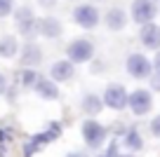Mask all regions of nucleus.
I'll return each instance as SVG.
<instances>
[{
	"mask_svg": "<svg viewBox=\"0 0 160 157\" xmlns=\"http://www.w3.org/2000/svg\"><path fill=\"white\" fill-rule=\"evenodd\" d=\"M118 157H132V155H118Z\"/></svg>",
	"mask_w": 160,
	"mask_h": 157,
	"instance_id": "nucleus-27",
	"label": "nucleus"
},
{
	"mask_svg": "<svg viewBox=\"0 0 160 157\" xmlns=\"http://www.w3.org/2000/svg\"><path fill=\"white\" fill-rule=\"evenodd\" d=\"M73 75H75V66L71 64L68 59H64V61H54V64H52V68H50V78H52V82H68Z\"/></svg>",
	"mask_w": 160,
	"mask_h": 157,
	"instance_id": "nucleus-11",
	"label": "nucleus"
},
{
	"mask_svg": "<svg viewBox=\"0 0 160 157\" xmlns=\"http://www.w3.org/2000/svg\"><path fill=\"white\" fill-rule=\"evenodd\" d=\"M38 2H40L42 7H54V2H57V0H38Z\"/></svg>",
	"mask_w": 160,
	"mask_h": 157,
	"instance_id": "nucleus-26",
	"label": "nucleus"
},
{
	"mask_svg": "<svg viewBox=\"0 0 160 157\" xmlns=\"http://www.w3.org/2000/svg\"><path fill=\"white\" fill-rule=\"evenodd\" d=\"M14 12V0H0V19H5Z\"/></svg>",
	"mask_w": 160,
	"mask_h": 157,
	"instance_id": "nucleus-20",
	"label": "nucleus"
},
{
	"mask_svg": "<svg viewBox=\"0 0 160 157\" xmlns=\"http://www.w3.org/2000/svg\"><path fill=\"white\" fill-rule=\"evenodd\" d=\"M35 94H38L40 98H45V101H54V98H59V87H57V82H52L50 78H38L33 84Z\"/></svg>",
	"mask_w": 160,
	"mask_h": 157,
	"instance_id": "nucleus-12",
	"label": "nucleus"
},
{
	"mask_svg": "<svg viewBox=\"0 0 160 157\" xmlns=\"http://www.w3.org/2000/svg\"><path fill=\"white\" fill-rule=\"evenodd\" d=\"M101 103L111 110H122L127 106V92L122 84H108L106 92L101 94Z\"/></svg>",
	"mask_w": 160,
	"mask_h": 157,
	"instance_id": "nucleus-7",
	"label": "nucleus"
},
{
	"mask_svg": "<svg viewBox=\"0 0 160 157\" xmlns=\"http://www.w3.org/2000/svg\"><path fill=\"white\" fill-rule=\"evenodd\" d=\"M151 87H153L155 92H160V73H153V75H151Z\"/></svg>",
	"mask_w": 160,
	"mask_h": 157,
	"instance_id": "nucleus-22",
	"label": "nucleus"
},
{
	"mask_svg": "<svg viewBox=\"0 0 160 157\" xmlns=\"http://www.w3.org/2000/svg\"><path fill=\"white\" fill-rule=\"evenodd\" d=\"M125 145L130 148V150H141V148H144V138L139 136L137 129H130V131L125 134Z\"/></svg>",
	"mask_w": 160,
	"mask_h": 157,
	"instance_id": "nucleus-18",
	"label": "nucleus"
},
{
	"mask_svg": "<svg viewBox=\"0 0 160 157\" xmlns=\"http://www.w3.org/2000/svg\"><path fill=\"white\" fill-rule=\"evenodd\" d=\"M71 157H80V155H71Z\"/></svg>",
	"mask_w": 160,
	"mask_h": 157,
	"instance_id": "nucleus-28",
	"label": "nucleus"
},
{
	"mask_svg": "<svg viewBox=\"0 0 160 157\" xmlns=\"http://www.w3.org/2000/svg\"><path fill=\"white\" fill-rule=\"evenodd\" d=\"M127 108L134 115H139V117L151 113V108H153V94L148 89H134L132 94H127Z\"/></svg>",
	"mask_w": 160,
	"mask_h": 157,
	"instance_id": "nucleus-3",
	"label": "nucleus"
},
{
	"mask_svg": "<svg viewBox=\"0 0 160 157\" xmlns=\"http://www.w3.org/2000/svg\"><path fill=\"white\" fill-rule=\"evenodd\" d=\"M151 134H153L155 138H160V115H155V117L151 120Z\"/></svg>",
	"mask_w": 160,
	"mask_h": 157,
	"instance_id": "nucleus-21",
	"label": "nucleus"
},
{
	"mask_svg": "<svg viewBox=\"0 0 160 157\" xmlns=\"http://www.w3.org/2000/svg\"><path fill=\"white\" fill-rule=\"evenodd\" d=\"M97 157H118V152H115V143H111V148L104 152V155H97Z\"/></svg>",
	"mask_w": 160,
	"mask_h": 157,
	"instance_id": "nucleus-23",
	"label": "nucleus"
},
{
	"mask_svg": "<svg viewBox=\"0 0 160 157\" xmlns=\"http://www.w3.org/2000/svg\"><path fill=\"white\" fill-rule=\"evenodd\" d=\"M106 136H108V129L101 122H97V120H85V122H82V138H85L87 148L99 150L106 143Z\"/></svg>",
	"mask_w": 160,
	"mask_h": 157,
	"instance_id": "nucleus-1",
	"label": "nucleus"
},
{
	"mask_svg": "<svg viewBox=\"0 0 160 157\" xmlns=\"http://www.w3.org/2000/svg\"><path fill=\"white\" fill-rule=\"evenodd\" d=\"M151 66H153L155 73H160V49H158V54H155V59L151 61Z\"/></svg>",
	"mask_w": 160,
	"mask_h": 157,
	"instance_id": "nucleus-25",
	"label": "nucleus"
},
{
	"mask_svg": "<svg viewBox=\"0 0 160 157\" xmlns=\"http://www.w3.org/2000/svg\"><path fill=\"white\" fill-rule=\"evenodd\" d=\"M151 2H155V0H151Z\"/></svg>",
	"mask_w": 160,
	"mask_h": 157,
	"instance_id": "nucleus-29",
	"label": "nucleus"
},
{
	"mask_svg": "<svg viewBox=\"0 0 160 157\" xmlns=\"http://www.w3.org/2000/svg\"><path fill=\"white\" fill-rule=\"evenodd\" d=\"M66 56H68V61L73 66L75 64H87V61H92V56H94V45H92L90 40H85V38H78L66 47Z\"/></svg>",
	"mask_w": 160,
	"mask_h": 157,
	"instance_id": "nucleus-2",
	"label": "nucleus"
},
{
	"mask_svg": "<svg viewBox=\"0 0 160 157\" xmlns=\"http://www.w3.org/2000/svg\"><path fill=\"white\" fill-rule=\"evenodd\" d=\"M61 134V127L59 124H52L50 129H45L42 134H35V136H31V141L24 145V157H33L35 152L40 150V148L45 145V143H52L57 141V136Z\"/></svg>",
	"mask_w": 160,
	"mask_h": 157,
	"instance_id": "nucleus-6",
	"label": "nucleus"
},
{
	"mask_svg": "<svg viewBox=\"0 0 160 157\" xmlns=\"http://www.w3.org/2000/svg\"><path fill=\"white\" fill-rule=\"evenodd\" d=\"M38 33L42 35V38H59L61 33H64V28H61V21L54 19V17H45V19H38Z\"/></svg>",
	"mask_w": 160,
	"mask_h": 157,
	"instance_id": "nucleus-13",
	"label": "nucleus"
},
{
	"mask_svg": "<svg viewBox=\"0 0 160 157\" xmlns=\"http://www.w3.org/2000/svg\"><path fill=\"white\" fill-rule=\"evenodd\" d=\"M125 68H127V73H130L134 80H146V78L153 75V66H151V61L146 59L144 54H139V52H134V54L127 56Z\"/></svg>",
	"mask_w": 160,
	"mask_h": 157,
	"instance_id": "nucleus-4",
	"label": "nucleus"
},
{
	"mask_svg": "<svg viewBox=\"0 0 160 157\" xmlns=\"http://www.w3.org/2000/svg\"><path fill=\"white\" fill-rule=\"evenodd\" d=\"M101 108H104L101 96H97V94H85V96H82V110H85L87 115H97Z\"/></svg>",
	"mask_w": 160,
	"mask_h": 157,
	"instance_id": "nucleus-17",
	"label": "nucleus"
},
{
	"mask_svg": "<svg viewBox=\"0 0 160 157\" xmlns=\"http://www.w3.org/2000/svg\"><path fill=\"white\" fill-rule=\"evenodd\" d=\"M40 61H42V52H40V47L28 40V42L21 47V64H24L26 68H33V66H38Z\"/></svg>",
	"mask_w": 160,
	"mask_h": 157,
	"instance_id": "nucleus-14",
	"label": "nucleus"
},
{
	"mask_svg": "<svg viewBox=\"0 0 160 157\" xmlns=\"http://www.w3.org/2000/svg\"><path fill=\"white\" fill-rule=\"evenodd\" d=\"M104 21H106V28L108 31H122L127 26V14H125V10H120V7H111V10L106 12Z\"/></svg>",
	"mask_w": 160,
	"mask_h": 157,
	"instance_id": "nucleus-15",
	"label": "nucleus"
},
{
	"mask_svg": "<svg viewBox=\"0 0 160 157\" xmlns=\"http://www.w3.org/2000/svg\"><path fill=\"white\" fill-rule=\"evenodd\" d=\"M7 92V78L2 73H0V96H2V94Z\"/></svg>",
	"mask_w": 160,
	"mask_h": 157,
	"instance_id": "nucleus-24",
	"label": "nucleus"
},
{
	"mask_svg": "<svg viewBox=\"0 0 160 157\" xmlns=\"http://www.w3.org/2000/svg\"><path fill=\"white\" fill-rule=\"evenodd\" d=\"M73 19H75V24L80 26V28H87V31H92V28H97V24H99V10H97L94 5H78L73 10Z\"/></svg>",
	"mask_w": 160,
	"mask_h": 157,
	"instance_id": "nucleus-9",
	"label": "nucleus"
},
{
	"mask_svg": "<svg viewBox=\"0 0 160 157\" xmlns=\"http://www.w3.org/2000/svg\"><path fill=\"white\" fill-rule=\"evenodd\" d=\"M38 78H40V75L35 73L33 68H24V70H21V75H19V80H21V84H24V87H33Z\"/></svg>",
	"mask_w": 160,
	"mask_h": 157,
	"instance_id": "nucleus-19",
	"label": "nucleus"
},
{
	"mask_svg": "<svg viewBox=\"0 0 160 157\" xmlns=\"http://www.w3.org/2000/svg\"><path fill=\"white\" fill-rule=\"evenodd\" d=\"M139 40L146 49H160V26L158 24H146L139 28Z\"/></svg>",
	"mask_w": 160,
	"mask_h": 157,
	"instance_id": "nucleus-10",
	"label": "nucleus"
},
{
	"mask_svg": "<svg viewBox=\"0 0 160 157\" xmlns=\"http://www.w3.org/2000/svg\"><path fill=\"white\" fill-rule=\"evenodd\" d=\"M14 19H17V28H19V33L24 35V38L31 40L38 33V17L33 14L31 7H19V10H14Z\"/></svg>",
	"mask_w": 160,
	"mask_h": 157,
	"instance_id": "nucleus-5",
	"label": "nucleus"
},
{
	"mask_svg": "<svg viewBox=\"0 0 160 157\" xmlns=\"http://www.w3.org/2000/svg\"><path fill=\"white\" fill-rule=\"evenodd\" d=\"M19 54V40L14 35H2L0 38V56L2 59H14Z\"/></svg>",
	"mask_w": 160,
	"mask_h": 157,
	"instance_id": "nucleus-16",
	"label": "nucleus"
},
{
	"mask_svg": "<svg viewBox=\"0 0 160 157\" xmlns=\"http://www.w3.org/2000/svg\"><path fill=\"white\" fill-rule=\"evenodd\" d=\"M155 14H158V7H155V2H151V0H134V2H132V19L139 26L153 24Z\"/></svg>",
	"mask_w": 160,
	"mask_h": 157,
	"instance_id": "nucleus-8",
	"label": "nucleus"
}]
</instances>
